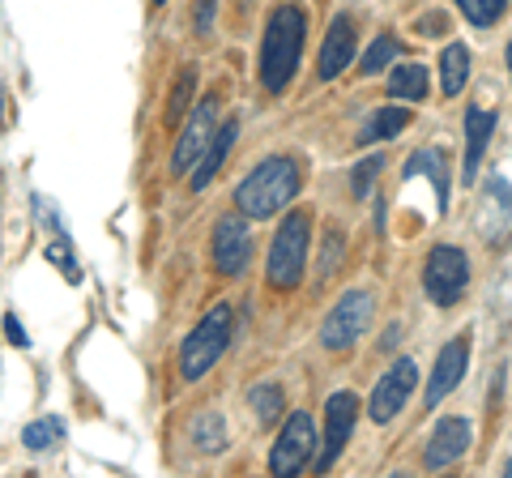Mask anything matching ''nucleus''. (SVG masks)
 Instances as JSON below:
<instances>
[{
	"label": "nucleus",
	"mask_w": 512,
	"mask_h": 478,
	"mask_svg": "<svg viewBox=\"0 0 512 478\" xmlns=\"http://www.w3.org/2000/svg\"><path fill=\"white\" fill-rule=\"evenodd\" d=\"M214 133H218V94H205L171 150V175H188L192 163H201V154L214 141Z\"/></svg>",
	"instance_id": "9"
},
{
	"label": "nucleus",
	"mask_w": 512,
	"mask_h": 478,
	"mask_svg": "<svg viewBox=\"0 0 512 478\" xmlns=\"http://www.w3.org/2000/svg\"><path fill=\"white\" fill-rule=\"evenodd\" d=\"M380 167H384V158H363V163L355 167V175H350V188H355V197H367V188H372Z\"/></svg>",
	"instance_id": "28"
},
{
	"label": "nucleus",
	"mask_w": 512,
	"mask_h": 478,
	"mask_svg": "<svg viewBox=\"0 0 512 478\" xmlns=\"http://www.w3.org/2000/svg\"><path fill=\"white\" fill-rule=\"evenodd\" d=\"M5 338H9V346H18V350H26L30 346V338H26V325L18 321V316H5Z\"/></svg>",
	"instance_id": "30"
},
{
	"label": "nucleus",
	"mask_w": 512,
	"mask_h": 478,
	"mask_svg": "<svg viewBox=\"0 0 512 478\" xmlns=\"http://www.w3.org/2000/svg\"><path fill=\"white\" fill-rule=\"evenodd\" d=\"M192 86H197V69H180V77H175V86H171V103H167V120H171V124L184 116Z\"/></svg>",
	"instance_id": "27"
},
{
	"label": "nucleus",
	"mask_w": 512,
	"mask_h": 478,
	"mask_svg": "<svg viewBox=\"0 0 512 478\" xmlns=\"http://www.w3.org/2000/svg\"><path fill=\"white\" fill-rule=\"evenodd\" d=\"M470 440H474V423L461 419V414H448V419L436 423V432H431V440H427L423 466H427V470L453 466V461H461V457L470 453Z\"/></svg>",
	"instance_id": "13"
},
{
	"label": "nucleus",
	"mask_w": 512,
	"mask_h": 478,
	"mask_svg": "<svg viewBox=\"0 0 512 478\" xmlns=\"http://www.w3.org/2000/svg\"><path fill=\"white\" fill-rule=\"evenodd\" d=\"M355 419H359V397L355 393H333L329 406H325V444L316 449V470L320 474L342 457L350 432H355Z\"/></svg>",
	"instance_id": "10"
},
{
	"label": "nucleus",
	"mask_w": 512,
	"mask_h": 478,
	"mask_svg": "<svg viewBox=\"0 0 512 478\" xmlns=\"http://www.w3.org/2000/svg\"><path fill=\"white\" fill-rule=\"evenodd\" d=\"M427 90H431V77H427V65H419V60H402V65L389 73V94L393 99L423 103Z\"/></svg>",
	"instance_id": "19"
},
{
	"label": "nucleus",
	"mask_w": 512,
	"mask_h": 478,
	"mask_svg": "<svg viewBox=\"0 0 512 478\" xmlns=\"http://www.w3.org/2000/svg\"><path fill=\"white\" fill-rule=\"evenodd\" d=\"M299 184H303V171L295 158H265L261 167L248 171L244 180L235 184V210L256 222L274 218L299 197Z\"/></svg>",
	"instance_id": "2"
},
{
	"label": "nucleus",
	"mask_w": 512,
	"mask_h": 478,
	"mask_svg": "<svg viewBox=\"0 0 512 478\" xmlns=\"http://www.w3.org/2000/svg\"><path fill=\"white\" fill-rule=\"evenodd\" d=\"M508 478H512V461H508Z\"/></svg>",
	"instance_id": "34"
},
{
	"label": "nucleus",
	"mask_w": 512,
	"mask_h": 478,
	"mask_svg": "<svg viewBox=\"0 0 512 478\" xmlns=\"http://www.w3.org/2000/svg\"><path fill=\"white\" fill-rule=\"evenodd\" d=\"M457 9L470 26H495L508 13V0H457Z\"/></svg>",
	"instance_id": "25"
},
{
	"label": "nucleus",
	"mask_w": 512,
	"mask_h": 478,
	"mask_svg": "<svg viewBox=\"0 0 512 478\" xmlns=\"http://www.w3.org/2000/svg\"><path fill=\"white\" fill-rule=\"evenodd\" d=\"M414 385H419V363H414V359H397L393 368L376 380L372 397H367V419H372V423H393L397 414L406 410Z\"/></svg>",
	"instance_id": "8"
},
{
	"label": "nucleus",
	"mask_w": 512,
	"mask_h": 478,
	"mask_svg": "<svg viewBox=\"0 0 512 478\" xmlns=\"http://www.w3.org/2000/svg\"><path fill=\"white\" fill-rule=\"evenodd\" d=\"M350 60H355V18H350V13H338L333 26L325 30V43H320V60H316L320 82L342 77Z\"/></svg>",
	"instance_id": "14"
},
{
	"label": "nucleus",
	"mask_w": 512,
	"mask_h": 478,
	"mask_svg": "<svg viewBox=\"0 0 512 478\" xmlns=\"http://www.w3.org/2000/svg\"><path fill=\"white\" fill-rule=\"evenodd\" d=\"M316 449H320V440H316V423H312V414L308 410H295L291 419L282 423V432L274 440V453H269V470L274 474H299L308 461H316Z\"/></svg>",
	"instance_id": "7"
},
{
	"label": "nucleus",
	"mask_w": 512,
	"mask_h": 478,
	"mask_svg": "<svg viewBox=\"0 0 512 478\" xmlns=\"http://www.w3.org/2000/svg\"><path fill=\"white\" fill-rule=\"evenodd\" d=\"M154 5H167V0H154Z\"/></svg>",
	"instance_id": "35"
},
{
	"label": "nucleus",
	"mask_w": 512,
	"mask_h": 478,
	"mask_svg": "<svg viewBox=\"0 0 512 478\" xmlns=\"http://www.w3.org/2000/svg\"><path fill=\"white\" fill-rule=\"evenodd\" d=\"M423 291L436 308L461 304V295L470 291V257L457 244H436L423 261Z\"/></svg>",
	"instance_id": "5"
},
{
	"label": "nucleus",
	"mask_w": 512,
	"mask_h": 478,
	"mask_svg": "<svg viewBox=\"0 0 512 478\" xmlns=\"http://www.w3.org/2000/svg\"><path fill=\"white\" fill-rule=\"evenodd\" d=\"M252 261V231H248V218L244 214H227L218 218L214 227V265L222 269L227 278H239Z\"/></svg>",
	"instance_id": "11"
},
{
	"label": "nucleus",
	"mask_w": 512,
	"mask_h": 478,
	"mask_svg": "<svg viewBox=\"0 0 512 478\" xmlns=\"http://www.w3.org/2000/svg\"><path fill=\"white\" fill-rule=\"evenodd\" d=\"M60 440H64V423H60V419H52V414H47V419H35V423H26V427H22V444H26L30 453L56 449Z\"/></svg>",
	"instance_id": "23"
},
{
	"label": "nucleus",
	"mask_w": 512,
	"mask_h": 478,
	"mask_svg": "<svg viewBox=\"0 0 512 478\" xmlns=\"http://www.w3.org/2000/svg\"><path fill=\"white\" fill-rule=\"evenodd\" d=\"M470 47L466 43H448L444 52H440V86H444V94L448 99H457L461 90H466V82H470Z\"/></svg>",
	"instance_id": "20"
},
{
	"label": "nucleus",
	"mask_w": 512,
	"mask_h": 478,
	"mask_svg": "<svg viewBox=\"0 0 512 478\" xmlns=\"http://www.w3.org/2000/svg\"><path fill=\"white\" fill-rule=\"evenodd\" d=\"M504 60H508V77H512V39H508V52H504Z\"/></svg>",
	"instance_id": "33"
},
{
	"label": "nucleus",
	"mask_w": 512,
	"mask_h": 478,
	"mask_svg": "<svg viewBox=\"0 0 512 478\" xmlns=\"http://www.w3.org/2000/svg\"><path fill=\"white\" fill-rule=\"evenodd\" d=\"M402 129H410V111L406 107H376L372 116L359 124V146H372V141H389L397 137Z\"/></svg>",
	"instance_id": "18"
},
{
	"label": "nucleus",
	"mask_w": 512,
	"mask_h": 478,
	"mask_svg": "<svg viewBox=\"0 0 512 478\" xmlns=\"http://www.w3.org/2000/svg\"><path fill=\"white\" fill-rule=\"evenodd\" d=\"M192 444H197V453L214 457L227 449V419H222L218 410H201L197 419H192Z\"/></svg>",
	"instance_id": "21"
},
{
	"label": "nucleus",
	"mask_w": 512,
	"mask_h": 478,
	"mask_svg": "<svg viewBox=\"0 0 512 478\" xmlns=\"http://www.w3.org/2000/svg\"><path fill=\"white\" fill-rule=\"evenodd\" d=\"M338 261H342V231H329V248H320V274L329 278Z\"/></svg>",
	"instance_id": "29"
},
{
	"label": "nucleus",
	"mask_w": 512,
	"mask_h": 478,
	"mask_svg": "<svg viewBox=\"0 0 512 478\" xmlns=\"http://www.w3.org/2000/svg\"><path fill=\"white\" fill-rule=\"evenodd\" d=\"M248 406H252V414H256V423L269 427V423H278V419H282L286 393H282V385H274V380H261V385H252V389H248Z\"/></svg>",
	"instance_id": "22"
},
{
	"label": "nucleus",
	"mask_w": 512,
	"mask_h": 478,
	"mask_svg": "<svg viewBox=\"0 0 512 478\" xmlns=\"http://www.w3.org/2000/svg\"><path fill=\"white\" fill-rule=\"evenodd\" d=\"M419 35H444V18H440V13H431V18L419 22Z\"/></svg>",
	"instance_id": "32"
},
{
	"label": "nucleus",
	"mask_w": 512,
	"mask_h": 478,
	"mask_svg": "<svg viewBox=\"0 0 512 478\" xmlns=\"http://www.w3.org/2000/svg\"><path fill=\"white\" fill-rule=\"evenodd\" d=\"M372 312H376V295L372 291H346L333 312L325 316V325H320V346L325 350H346L355 346L367 325H372Z\"/></svg>",
	"instance_id": "6"
},
{
	"label": "nucleus",
	"mask_w": 512,
	"mask_h": 478,
	"mask_svg": "<svg viewBox=\"0 0 512 478\" xmlns=\"http://www.w3.org/2000/svg\"><path fill=\"white\" fill-rule=\"evenodd\" d=\"M303 39H308V18H303L299 5H278L265 22V35H261V86L269 94H282L291 86V77L299 69V56H303Z\"/></svg>",
	"instance_id": "1"
},
{
	"label": "nucleus",
	"mask_w": 512,
	"mask_h": 478,
	"mask_svg": "<svg viewBox=\"0 0 512 478\" xmlns=\"http://www.w3.org/2000/svg\"><path fill=\"white\" fill-rule=\"evenodd\" d=\"M43 257L52 261L56 269L69 282H82V274H77V261H73V248H69V235H56V239H47V248H43Z\"/></svg>",
	"instance_id": "26"
},
{
	"label": "nucleus",
	"mask_w": 512,
	"mask_h": 478,
	"mask_svg": "<svg viewBox=\"0 0 512 478\" xmlns=\"http://www.w3.org/2000/svg\"><path fill=\"white\" fill-rule=\"evenodd\" d=\"M308 244H312V218L303 210H291L282 218V227L274 231V244H269V261H265V278L274 291H291L303 282V269H308Z\"/></svg>",
	"instance_id": "3"
},
{
	"label": "nucleus",
	"mask_w": 512,
	"mask_h": 478,
	"mask_svg": "<svg viewBox=\"0 0 512 478\" xmlns=\"http://www.w3.org/2000/svg\"><path fill=\"white\" fill-rule=\"evenodd\" d=\"M406 175H431L436 180V205L448 210V184H453V171H448V154L444 150H414Z\"/></svg>",
	"instance_id": "17"
},
{
	"label": "nucleus",
	"mask_w": 512,
	"mask_h": 478,
	"mask_svg": "<svg viewBox=\"0 0 512 478\" xmlns=\"http://www.w3.org/2000/svg\"><path fill=\"white\" fill-rule=\"evenodd\" d=\"M500 116L495 111H483V107H466V158H461V184H470L478 167H483V154L491 146V133Z\"/></svg>",
	"instance_id": "15"
},
{
	"label": "nucleus",
	"mask_w": 512,
	"mask_h": 478,
	"mask_svg": "<svg viewBox=\"0 0 512 478\" xmlns=\"http://www.w3.org/2000/svg\"><path fill=\"white\" fill-rule=\"evenodd\" d=\"M214 5L218 0H197V18H192L197 22V35H210L214 30Z\"/></svg>",
	"instance_id": "31"
},
{
	"label": "nucleus",
	"mask_w": 512,
	"mask_h": 478,
	"mask_svg": "<svg viewBox=\"0 0 512 478\" xmlns=\"http://www.w3.org/2000/svg\"><path fill=\"white\" fill-rule=\"evenodd\" d=\"M231 329H235L231 304H214V308L197 321V329H192L188 338H184V346H180V376L188 380V385H197V380L210 372L222 355H227Z\"/></svg>",
	"instance_id": "4"
},
{
	"label": "nucleus",
	"mask_w": 512,
	"mask_h": 478,
	"mask_svg": "<svg viewBox=\"0 0 512 478\" xmlns=\"http://www.w3.org/2000/svg\"><path fill=\"white\" fill-rule=\"evenodd\" d=\"M397 56H402V43H397L393 35H380V39H376V43L363 52V60H359V73H363V77H376V73L389 69Z\"/></svg>",
	"instance_id": "24"
},
{
	"label": "nucleus",
	"mask_w": 512,
	"mask_h": 478,
	"mask_svg": "<svg viewBox=\"0 0 512 478\" xmlns=\"http://www.w3.org/2000/svg\"><path fill=\"white\" fill-rule=\"evenodd\" d=\"M235 137H239V120H227V124H218V133H214V141L205 146V154H201V167L192 171V188H205L218 175V167L227 163V154H231V146H235Z\"/></svg>",
	"instance_id": "16"
},
{
	"label": "nucleus",
	"mask_w": 512,
	"mask_h": 478,
	"mask_svg": "<svg viewBox=\"0 0 512 478\" xmlns=\"http://www.w3.org/2000/svg\"><path fill=\"white\" fill-rule=\"evenodd\" d=\"M470 368V333H457L440 346L436 363H431V376H427V406H440L448 393L461 385V376Z\"/></svg>",
	"instance_id": "12"
}]
</instances>
